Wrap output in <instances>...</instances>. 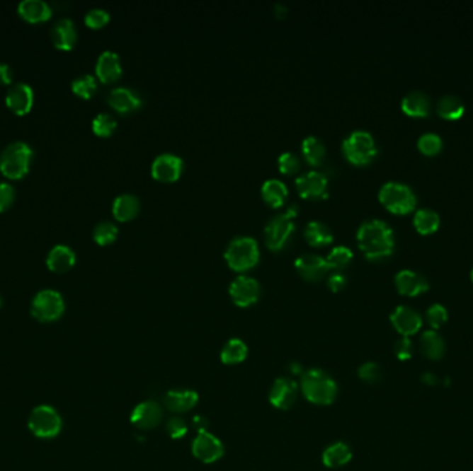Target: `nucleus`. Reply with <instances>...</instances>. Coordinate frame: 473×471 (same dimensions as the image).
<instances>
[{"label":"nucleus","instance_id":"nucleus-1","mask_svg":"<svg viewBox=\"0 0 473 471\" xmlns=\"http://www.w3.org/2000/svg\"><path fill=\"white\" fill-rule=\"evenodd\" d=\"M357 240L368 259H382L394 249V234L384 220H365L357 230Z\"/></svg>","mask_w":473,"mask_h":471},{"label":"nucleus","instance_id":"nucleus-2","mask_svg":"<svg viewBox=\"0 0 473 471\" xmlns=\"http://www.w3.org/2000/svg\"><path fill=\"white\" fill-rule=\"evenodd\" d=\"M302 391L304 397L316 405H329L336 397L335 382L320 369H310L302 376Z\"/></svg>","mask_w":473,"mask_h":471},{"label":"nucleus","instance_id":"nucleus-3","mask_svg":"<svg viewBox=\"0 0 473 471\" xmlns=\"http://www.w3.org/2000/svg\"><path fill=\"white\" fill-rule=\"evenodd\" d=\"M261 249L253 236H236L224 250L227 264L236 271H246L259 262Z\"/></svg>","mask_w":473,"mask_h":471},{"label":"nucleus","instance_id":"nucleus-4","mask_svg":"<svg viewBox=\"0 0 473 471\" xmlns=\"http://www.w3.org/2000/svg\"><path fill=\"white\" fill-rule=\"evenodd\" d=\"M299 207L292 204L283 213L274 214L265 226V239L268 249L280 250L295 231V217Z\"/></svg>","mask_w":473,"mask_h":471},{"label":"nucleus","instance_id":"nucleus-5","mask_svg":"<svg viewBox=\"0 0 473 471\" xmlns=\"http://www.w3.org/2000/svg\"><path fill=\"white\" fill-rule=\"evenodd\" d=\"M32 159V149L24 141L6 146L0 153V172L8 178H21L27 175Z\"/></svg>","mask_w":473,"mask_h":471},{"label":"nucleus","instance_id":"nucleus-6","mask_svg":"<svg viewBox=\"0 0 473 471\" xmlns=\"http://www.w3.org/2000/svg\"><path fill=\"white\" fill-rule=\"evenodd\" d=\"M346 159L355 165H367L378 153L374 136L367 130L352 132L342 143Z\"/></svg>","mask_w":473,"mask_h":471},{"label":"nucleus","instance_id":"nucleus-7","mask_svg":"<svg viewBox=\"0 0 473 471\" xmlns=\"http://www.w3.org/2000/svg\"><path fill=\"white\" fill-rule=\"evenodd\" d=\"M380 201L386 209L397 214H406L416 205L414 191L404 182L387 181L380 190Z\"/></svg>","mask_w":473,"mask_h":471},{"label":"nucleus","instance_id":"nucleus-8","mask_svg":"<svg viewBox=\"0 0 473 471\" xmlns=\"http://www.w3.org/2000/svg\"><path fill=\"white\" fill-rule=\"evenodd\" d=\"M65 310L64 298L57 291L43 289L32 300L30 313L40 322H53L59 320Z\"/></svg>","mask_w":473,"mask_h":471},{"label":"nucleus","instance_id":"nucleus-9","mask_svg":"<svg viewBox=\"0 0 473 471\" xmlns=\"http://www.w3.org/2000/svg\"><path fill=\"white\" fill-rule=\"evenodd\" d=\"M61 417L59 413L47 405L36 407L30 413L28 427L39 438H53L61 431Z\"/></svg>","mask_w":473,"mask_h":471},{"label":"nucleus","instance_id":"nucleus-10","mask_svg":"<svg viewBox=\"0 0 473 471\" xmlns=\"http://www.w3.org/2000/svg\"><path fill=\"white\" fill-rule=\"evenodd\" d=\"M233 301L239 307H249L255 304L261 295L259 282L248 275H238L229 288Z\"/></svg>","mask_w":473,"mask_h":471},{"label":"nucleus","instance_id":"nucleus-11","mask_svg":"<svg viewBox=\"0 0 473 471\" xmlns=\"http://www.w3.org/2000/svg\"><path fill=\"white\" fill-rule=\"evenodd\" d=\"M296 190L302 198H326L328 178L320 170H307L296 177Z\"/></svg>","mask_w":473,"mask_h":471},{"label":"nucleus","instance_id":"nucleus-12","mask_svg":"<svg viewBox=\"0 0 473 471\" xmlns=\"http://www.w3.org/2000/svg\"><path fill=\"white\" fill-rule=\"evenodd\" d=\"M183 159L176 153H159L151 163V175L159 181H176L183 172Z\"/></svg>","mask_w":473,"mask_h":471},{"label":"nucleus","instance_id":"nucleus-13","mask_svg":"<svg viewBox=\"0 0 473 471\" xmlns=\"http://www.w3.org/2000/svg\"><path fill=\"white\" fill-rule=\"evenodd\" d=\"M193 453L204 463H213L223 456L224 449L219 438L207 431H203L193 441Z\"/></svg>","mask_w":473,"mask_h":471},{"label":"nucleus","instance_id":"nucleus-14","mask_svg":"<svg viewBox=\"0 0 473 471\" xmlns=\"http://www.w3.org/2000/svg\"><path fill=\"white\" fill-rule=\"evenodd\" d=\"M296 271L309 281H317L323 278L331 269L326 259L317 253H302L295 259Z\"/></svg>","mask_w":473,"mask_h":471},{"label":"nucleus","instance_id":"nucleus-15","mask_svg":"<svg viewBox=\"0 0 473 471\" xmlns=\"http://www.w3.org/2000/svg\"><path fill=\"white\" fill-rule=\"evenodd\" d=\"M6 104L18 115L27 114L33 104V90L28 83L24 82L11 85L6 93Z\"/></svg>","mask_w":473,"mask_h":471},{"label":"nucleus","instance_id":"nucleus-16","mask_svg":"<svg viewBox=\"0 0 473 471\" xmlns=\"http://www.w3.org/2000/svg\"><path fill=\"white\" fill-rule=\"evenodd\" d=\"M390 321L394 329L404 337L413 336L422 326L421 315L407 306L396 307L390 315Z\"/></svg>","mask_w":473,"mask_h":471},{"label":"nucleus","instance_id":"nucleus-17","mask_svg":"<svg viewBox=\"0 0 473 471\" xmlns=\"http://www.w3.org/2000/svg\"><path fill=\"white\" fill-rule=\"evenodd\" d=\"M297 385L294 380L277 379L270 390V404L278 409H290L296 401Z\"/></svg>","mask_w":473,"mask_h":471},{"label":"nucleus","instance_id":"nucleus-18","mask_svg":"<svg viewBox=\"0 0 473 471\" xmlns=\"http://www.w3.org/2000/svg\"><path fill=\"white\" fill-rule=\"evenodd\" d=\"M396 288L401 295L416 296L426 292L429 289L428 279L413 269H401L396 274L394 278Z\"/></svg>","mask_w":473,"mask_h":471},{"label":"nucleus","instance_id":"nucleus-19","mask_svg":"<svg viewBox=\"0 0 473 471\" xmlns=\"http://www.w3.org/2000/svg\"><path fill=\"white\" fill-rule=\"evenodd\" d=\"M108 104L117 110L118 112H132L137 108H140L143 100L139 95L137 91L132 90L130 88H125V86H119V88H113L108 93Z\"/></svg>","mask_w":473,"mask_h":471},{"label":"nucleus","instance_id":"nucleus-20","mask_svg":"<svg viewBox=\"0 0 473 471\" xmlns=\"http://www.w3.org/2000/svg\"><path fill=\"white\" fill-rule=\"evenodd\" d=\"M162 419V409L154 401H146L139 404L130 416V421L142 430H149L158 426Z\"/></svg>","mask_w":473,"mask_h":471},{"label":"nucleus","instance_id":"nucleus-21","mask_svg":"<svg viewBox=\"0 0 473 471\" xmlns=\"http://www.w3.org/2000/svg\"><path fill=\"white\" fill-rule=\"evenodd\" d=\"M122 74V64L118 54L113 50L103 52L96 62V75L101 82L110 83L117 81Z\"/></svg>","mask_w":473,"mask_h":471},{"label":"nucleus","instance_id":"nucleus-22","mask_svg":"<svg viewBox=\"0 0 473 471\" xmlns=\"http://www.w3.org/2000/svg\"><path fill=\"white\" fill-rule=\"evenodd\" d=\"M198 402V394L193 390H172L168 391L164 404L165 407L175 413L187 412L193 409Z\"/></svg>","mask_w":473,"mask_h":471},{"label":"nucleus","instance_id":"nucleus-23","mask_svg":"<svg viewBox=\"0 0 473 471\" xmlns=\"http://www.w3.org/2000/svg\"><path fill=\"white\" fill-rule=\"evenodd\" d=\"M76 255L67 245H56L46 256V264L55 272H65L75 264Z\"/></svg>","mask_w":473,"mask_h":471},{"label":"nucleus","instance_id":"nucleus-24","mask_svg":"<svg viewBox=\"0 0 473 471\" xmlns=\"http://www.w3.org/2000/svg\"><path fill=\"white\" fill-rule=\"evenodd\" d=\"M52 39L56 47L69 50L76 42V28L71 18H59L52 27Z\"/></svg>","mask_w":473,"mask_h":471},{"label":"nucleus","instance_id":"nucleus-25","mask_svg":"<svg viewBox=\"0 0 473 471\" xmlns=\"http://www.w3.org/2000/svg\"><path fill=\"white\" fill-rule=\"evenodd\" d=\"M401 110L411 117H425L431 111V100L422 90H411L401 100Z\"/></svg>","mask_w":473,"mask_h":471},{"label":"nucleus","instance_id":"nucleus-26","mask_svg":"<svg viewBox=\"0 0 473 471\" xmlns=\"http://www.w3.org/2000/svg\"><path fill=\"white\" fill-rule=\"evenodd\" d=\"M140 210V199L130 192L118 195L113 202V214L119 221H127L133 219Z\"/></svg>","mask_w":473,"mask_h":471},{"label":"nucleus","instance_id":"nucleus-27","mask_svg":"<svg viewBox=\"0 0 473 471\" xmlns=\"http://www.w3.org/2000/svg\"><path fill=\"white\" fill-rule=\"evenodd\" d=\"M18 13L30 23H42L52 17V8L43 0H23L18 4Z\"/></svg>","mask_w":473,"mask_h":471},{"label":"nucleus","instance_id":"nucleus-28","mask_svg":"<svg viewBox=\"0 0 473 471\" xmlns=\"http://www.w3.org/2000/svg\"><path fill=\"white\" fill-rule=\"evenodd\" d=\"M304 239L313 246H324L334 240V233L329 226L320 220H310L303 230Z\"/></svg>","mask_w":473,"mask_h":471},{"label":"nucleus","instance_id":"nucleus-29","mask_svg":"<svg viewBox=\"0 0 473 471\" xmlns=\"http://www.w3.org/2000/svg\"><path fill=\"white\" fill-rule=\"evenodd\" d=\"M261 194L268 205L273 207H281L288 197V187L278 178H268L263 182Z\"/></svg>","mask_w":473,"mask_h":471},{"label":"nucleus","instance_id":"nucleus-30","mask_svg":"<svg viewBox=\"0 0 473 471\" xmlns=\"http://www.w3.org/2000/svg\"><path fill=\"white\" fill-rule=\"evenodd\" d=\"M352 459L351 448L343 442L332 443L326 448L323 453V462L329 469H338L349 463Z\"/></svg>","mask_w":473,"mask_h":471},{"label":"nucleus","instance_id":"nucleus-31","mask_svg":"<svg viewBox=\"0 0 473 471\" xmlns=\"http://www.w3.org/2000/svg\"><path fill=\"white\" fill-rule=\"evenodd\" d=\"M302 153L307 163L312 166H319L326 159V148L319 137L307 136L302 141Z\"/></svg>","mask_w":473,"mask_h":471},{"label":"nucleus","instance_id":"nucleus-32","mask_svg":"<svg viewBox=\"0 0 473 471\" xmlns=\"http://www.w3.org/2000/svg\"><path fill=\"white\" fill-rule=\"evenodd\" d=\"M421 349L429 359H440L445 351V344L436 330H428L421 337Z\"/></svg>","mask_w":473,"mask_h":471},{"label":"nucleus","instance_id":"nucleus-33","mask_svg":"<svg viewBox=\"0 0 473 471\" xmlns=\"http://www.w3.org/2000/svg\"><path fill=\"white\" fill-rule=\"evenodd\" d=\"M415 228L421 234H431L436 231L440 226V216L438 211L432 209H419L414 216Z\"/></svg>","mask_w":473,"mask_h":471},{"label":"nucleus","instance_id":"nucleus-34","mask_svg":"<svg viewBox=\"0 0 473 471\" xmlns=\"http://www.w3.org/2000/svg\"><path fill=\"white\" fill-rule=\"evenodd\" d=\"M438 112L445 119L461 118L465 112V105L458 95L445 94L438 101Z\"/></svg>","mask_w":473,"mask_h":471},{"label":"nucleus","instance_id":"nucleus-35","mask_svg":"<svg viewBox=\"0 0 473 471\" xmlns=\"http://www.w3.org/2000/svg\"><path fill=\"white\" fill-rule=\"evenodd\" d=\"M246 355H248V349L245 343L241 342L239 339H232L223 347L220 358H222V362L226 365H236L242 362L246 358Z\"/></svg>","mask_w":473,"mask_h":471},{"label":"nucleus","instance_id":"nucleus-36","mask_svg":"<svg viewBox=\"0 0 473 471\" xmlns=\"http://www.w3.org/2000/svg\"><path fill=\"white\" fill-rule=\"evenodd\" d=\"M326 263L331 269H339L349 264L353 259V250L345 245H336L326 255Z\"/></svg>","mask_w":473,"mask_h":471},{"label":"nucleus","instance_id":"nucleus-37","mask_svg":"<svg viewBox=\"0 0 473 471\" xmlns=\"http://www.w3.org/2000/svg\"><path fill=\"white\" fill-rule=\"evenodd\" d=\"M118 236V227L108 220L100 221L93 230V238L98 245H108Z\"/></svg>","mask_w":473,"mask_h":471},{"label":"nucleus","instance_id":"nucleus-38","mask_svg":"<svg viewBox=\"0 0 473 471\" xmlns=\"http://www.w3.org/2000/svg\"><path fill=\"white\" fill-rule=\"evenodd\" d=\"M71 88H72V91L75 94H78L79 97L90 98L94 94L96 88H97V81H96V78L93 75L85 74V75L76 76L72 81Z\"/></svg>","mask_w":473,"mask_h":471},{"label":"nucleus","instance_id":"nucleus-39","mask_svg":"<svg viewBox=\"0 0 473 471\" xmlns=\"http://www.w3.org/2000/svg\"><path fill=\"white\" fill-rule=\"evenodd\" d=\"M117 127V120L110 115V114H106V112H101V114H97L93 122H91V129L93 132L97 134V136H101V137H107L110 136Z\"/></svg>","mask_w":473,"mask_h":471},{"label":"nucleus","instance_id":"nucleus-40","mask_svg":"<svg viewBox=\"0 0 473 471\" xmlns=\"http://www.w3.org/2000/svg\"><path fill=\"white\" fill-rule=\"evenodd\" d=\"M443 147V140L436 133H423L418 139V148L425 155H435Z\"/></svg>","mask_w":473,"mask_h":471},{"label":"nucleus","instance_id":"nucleus-41","mask_svg":"<svg viewBox=\"0 0 473 471\" xmlns=\"http://www.w3.org/2000/svg\"><path fill=\"white\" fill-rule=\"evenodd\" d=\"M300 168V159L294 152H283L278 156V169L284 175H294Z\"/></svg>","mask_w":473,"mask_h":471},{"label":"nucleus","instance_id":"nucleus-42","mask_svg":"<svg viewBox=\"0 0 473 471\" xmlns=\"http://www.w3.org/2000/svg\"><path fill=\"white\" fill-rule=\"evenodd\" d=\"M110 21V13L104 8H90L85 14V23L90 28H101Z\"/></svg>","mask_w":473,"mask_h":471},{"label":"nucleus","instance_id":"nucleus-43","mask_svg":"<svg viewBox=\"0 0 473 471\" xmlns=\"http://www.w3.org/2000/svg\"><path fill=\"white\" fill-rule=\"evenodd\" d=\"M426 318H428V322L433 329H439L447 321L448 314H447V310L444 308L442 304H433L432 307L428 308Z\"/></svg>","mask_w":473,"mask_h":471},{"label":"nucleus","instance_id":"nucleus-44","mask_svg":"<svg viewBox=\"0 0 473 471\" xmlns=\"http://www.w3.org/2000/svg\"><path fill=\"white\" fill-rule=\"evenodd\" d=\"M358 376H360L361 380H364L367 383H375L381 379V371H380L378 365H375L372 362H367L360 368Z\"/></svg>","mask_w":473,"mask_h":471},{"label":"nucleus","instance_id":"nucleus-45","mask_svg":"<svg viewBox=\"0 0 473 471\" xmlns=\"http://www.w3.org/2000/svg\"><path fill=\"white\" fill-rule=\"evenodd\" d=\"M166 430H168V434L175 440L183 438L187 434V426H186L184 420H181L180 417H172L168 421Z\"/></svg>","mask_w":473,"mask_h":471},{"label":"nucleus","instance_id":"nucleus-46","mask_svg":"<svg viewBox=\"0 0 473 471\" xmlns=\"http://www.w3.org/2000/svg\"><path fill=\"white\" fill-rule=\"evenodd\" d=\"M16 192L11 184L1 181L0 182V211L6 210L14 201Z\"/></svg>","mask_w":473,"mask_h":471},{"label":"nucleus","instance_id":"nucleus-47","mask_svg":"<svg viewBox=\"0 0 473 471\" xmlns=\"http://www.w3.org/2000/svg\"><path fill=\"white\" fill-rule=\"evenodd\" d=\"M394 351H396V355H397L399 359H401V361H407V359H410L411 355H413V351H414V347H413L411 340H410L409 337H403V339H400V340L396 343V349H394Z\"/></svg>","mask_w":473,"mask_h":471},{"label":"nucleus","instance_id":"nucleus-48","mask_svg":"<svg viewBox=\"0 0 473 471\" xmlns=\"http://www.w3.org/2000/svg\"><path fill=\"white\" fill-rule=\"evenodd\" d=\"M328 286H329V289L331 291H334V292H339L341 289H343L345 288V285H346V277L342 274V272H334L332 275H329V278H328Z\"/></svg>","mask_w":473,"mask_h":471},{"label":"nucleus","instance_id":"nucleus-49","mask_svg":"<svg viewBox=\"0 0 473 471\" xmlns=\"http://www.w3.org/2000/svg\"><path fill=\"white\" fill-rule=\"evenodd\" d=\"M13 79V72L8 64L0 62V83L1 85H8Z\"/></svg>","mask_w":473,"mask_h":471},{"label":"nucleus","instance_id":"nucleus-50","mask_svg":"<svg viewBox=\"0 0 473 471\" xmlns=\"http://www.w3.org/2000/svg\"><path fill=\"white\" fill-rule=\"evenodd\" d=\"M193 423H194V426L200 430V433L205 431V427H207V419H204L203 416H197V417H194Z\"/></svg>","mask_w":473,"mask_h":471},{"label":"nucleus","instance_id":"nucleus-51","mask_svg":"<svg viewBox=\"0 0 473 471\" xmlns=\"http://www.w3.org/2000/svg\"><path fill=\"white\" fill-rule=\"evenodd\" d=\"M423 382L426 384H436V382H438V379H436V376L435 375H431V373H426L425 376H423Z\"/></svg>","mask_w":473,"mask_h":471},{"label":"nucleus","instance_id":"nucleus-52","mask_svg":"<svg viewBox=\"0 0 473 471\" xmlns=\"http://www.w3.org/2000/svg\"><path fill=\"white\" fill-rule=\"evenodd\" d=\"M471 279H472V281H473V268H472V271H471Z\"/></svg>","mask_w":473,"mask_h":471},{"label":"nucleus","instance_id":"nucleus-53","mask_svg":"<svg viewBox=\"0 0 473 471\" xmlns=\"http://www.w3.org/2000/svg\"><path fill=\"white\" fill-rule=\"evenodd\" d=\"M0 304H1V300H0Z\"/></svg>","mask_w":473,"mask_h":471}]
</instances>
